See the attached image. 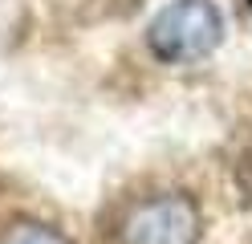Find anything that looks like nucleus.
Segmentation results:
<instances>
[{"instance_id":"f257e3e1","label":"nucleus","mask_w":252,"mask_h":244,"mask_svg":"<svg viewBox=\"0 0 252 244\" xmlns=\"http://www.w3.org/2000/svg\"><path fill=\"white\" fill-rule=\"evenodd\" d=\"M224 41V12L212 0H171L147 25V49L167 65L208 57Z\"/></svg>"},{"instance_id":"f03ea898","label":"nucleus","mask_w":252,"mask_h":244,"mask_svg":"<svg viewBox=\"0 0 252 244\" xmlns=\"http://www.w3.org/2000/svg\"><path fill=\"white\" fill-rule=\"evenodd\" d=\"M122 244H195L199 240V208L187 195H159L138 204L122 220Z\"/></svg>"},{"instance_id":"7ed1b4c3","label":"nucleus","mask_w":252,"mask_h":244,"mask_svg":"<svg viewBox=\"0 0 252 244\" xmlns=\"http://www.w3.org/2000/svg\"><path fill=\"white\" fill-rule=\"evenodd\" d=\"M0 244H73L65 232H57L49 224H37V220H17L12 228H4Z\"/></svg>"}]
</instances>
